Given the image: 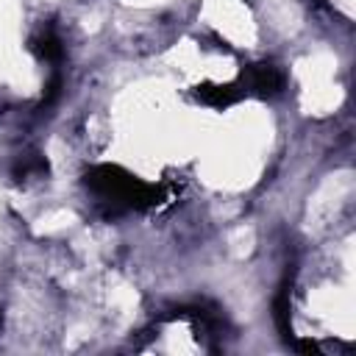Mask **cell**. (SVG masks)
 I'll return each instance as SVG.
<instances>
[{"label":"cell","mask_w":356,"mask_h":356,"mask_svg":"<svg viewBox=\"0 0 356 356\" xmlns=\"http://www.w3.org/2000/svg\"><path fill=\"white\" fill-rule=\"evenodd\" d=\"M83 184L97 195V200L114 206V209H147L156 203L159 192L125 172L117 164H97L83 175Z\"/></svg>","instance_id":"1"},{"label":"cell","mask_w":356,"mask_h":356,"mask_svg":"<svg viewBox=\"0 0 356 356\" xmlns=\"http://www.w3.org/2000/svg\"><path fill=\"white\" fill-rule=\"evenodd\" d=\"M245 83L259 97H273L284 89V72L273 61H259V64L245 70Z\"/></svg>","instance_id":"2"},{"label":"cell","mask_w":356,"mask_h":356,"mask_svg":"<svg viewBox=\"0 0 356 356\" xmlns=\"http://www.w3.org/2000/svg\"><path fill=\"white\" fill-rule=\"evenodd\" d=\"M197 100H203L206 106H214V108H228L234 106L239 97H242V89H236L234 83H206V86H197Z\"/></svg>","instance_id":"3"},{"label":"cell","mask_w":356,"mask_h":356,"mask_svg":"<svg viewBox=\"0 0 356 356\" xmlns=\"http://www.w3.org/2000/svg\"><path fill=\"white\" fill-rule=\"evenodd\" d=\"M31 50H33L39 58H44V61H61V56H64L61 39H58V33H56L53 28H44L42 33H36V36L31 39Z\"/></svg>","instance_id":"4"},{"label":"cell","mask_w":356,"mask_h":356,"mask_svg":"<svg viewBox=\"0 0 356 356\" xmlns=\"http://www.w3.org/2000/svg\"><path fill=\"white\" fill-rule=\"evenodd\" d=\"M47 172V161L39 156V153H25L17 159V167H14V178L17 181H28V178H42Z\"/></svg>","instance_id":"5"},{"label":"cell","mask_w":356,"mask_h":356,"mask_svg":"<svg viewBox=\"0 0 356 356\" xmlns=\"http://www.w3.org/2000/svg\"><path fill=\"white\" fill-rule=\"evenodd\" d=\"M58 92H61V78L53 75V81L47 83V92H44V97H42V106H50V103L58 97Z\"/></svg>","instance_id":"6"}]
</instances>
